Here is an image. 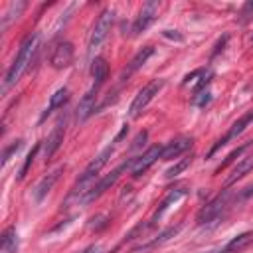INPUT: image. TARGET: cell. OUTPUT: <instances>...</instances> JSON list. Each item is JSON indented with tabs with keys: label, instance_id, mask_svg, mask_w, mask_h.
I'll return each mask as SVG.
<instances>
[{
	"label": "cell",
	"instance_id": "cell-11",
	"mask_svg": "<svg viewBox=\"0 0 253 253\" xmlns=\"http://www.w3.org/2000/svg\"><path fill=\"white\" fill-rule=\"evenodd\" d=\"M192 144H194V138L192 136H178V138H174V140H170V142L164 144L160 160H174V158L182 156L186 150H190Z\"/></svg>",
	"mask_w": 253,
	"mask_h": 253
},
{
	"label": "cell",
	"instance_id": "cell-16",
	"mask_svg": "<svg viewBox=\"0 0 253 253\" xmlns=\"http://www.w3.org/2000/svg\"><path fill=\"white\" fill-rule=\"evenodd\" d=\"M107 75H109V63H107V59L101 57V55L93 57V61H91V77L95 81V87L103 85L105 79H107Z\"/></svg>",
	"mask_w": 253,
	"mask_h": 253
},
{
	"label": "cell",
	"instance_id": "cell-12",
	"mask_svg": "<svg viewBox=\"0 0 253 253\" xmlns=\"http://www.w3.org/2000/svg\"><path fill=\"white\" fill-rule=\"evenodd\" d=\"M63 134H65V119L57 121V125L53 126L51 134H49L47 140H45V146H43V158H45V162H49L51 156L59 150V146H61V142H63Z\"/></svg>",
	"mask_w": 253,
	"mask_h": 253
},
{
	"label": "cell",
	"instance_id": "cell-1",
	"mask_svg": "<svg viewBox=\"0 0 253 253\" xmlns=\"http://www.w3.org/2000/svg\"><path fill=\"white\" fill-rule=\"evenodd\" d=\"M38 43H40V36L38 34H32V36H28L22 42V45H20V49H18L12 65L8 67V71H6L4 79H2V93H6L22 77V73L30 67V63L34 61V53L38 49Z\"/></svg>",
	"mask_w": 253,
	"mask_h": 253
},
{
	"label": "cell",
	"instance_id": "cell-19",
	"mask_svg": "<svg viewBox=\"0 0 253 253\" xmlns=\"http://www.w3.org/2000/svg\"><path fill=\"white\" fill-rule=\"evenodd\" d=\"M253 241V231H245V233H239L235 235L223 249H219V253H239L241 249H245L249 243Z\"/></svg>",
	"mask_w": 253,
	"mask_h": 253
},
{
	"label": "cell",
	"instance_id": "cell-33",
	"mask_svg": "<svg viewBox=\"0 0 253 253\" xmlns=\"http://www.w3.org/2000/svg\"><path fill=\"white\" fill-rule=\"evenodd\" d=\"M251 42H253V36H251Z\"/></svg>",
	"mask_w": 253,
	"mask_h": 253
},
{
	"label": "cell",
	"instance_id": "cell-5",
	"mask_svg": "<svg viewBox=\"0 0 253 253\" xmlns=\"http://www.w3.org/2000/svg\"><path fill=\"white\" fill-rule=\"evenodd\" d=\"M113 22H115V12L111 10V8H105L101 14H99V18H97V22H95V26H93V30H91V34H89V53L93 51V49H97L105 40H107V36H109V32H111V28H113Z\"/></svg>",
	"mask_w": 253,
	"mask_h": 253
},
{
	"label": "cell",
	"instance_id": "cell-9",
	"mask_svg": "<svg viewBox=\"0 0 253 253\" xmlns=\"http://www.w3.org/2000/svg\"><path fill=\"white\" fill-rule=\"evenodd\" d=\"M162 148H164V144H152L150 148H146V152H142L140 156H136V158L132 160V166H130L132 178L142 176L154 162H158L160 156H162Z\"/></svg>",
	"mask_w": 253,
	"mask_h": 253
},
{
	"label": "cell",
	"instance_id": "cell-28",
	"mask_svg": "<svg viewBox=\"0 0 253 253\" xmlns=\"http://www.w3.org/2000/svg\"><path fill=\"white\" fill-rule=\"evenodd\" d=\"M251 16H253V0H249V2H245V4L241 6L239 16H237V22H239L241 26H245V24L251 20Z\"/></svg>",
	"mask_w": 253,
	"mask_h": 253
},
{
	"label": "cell",
	"instance_id": "cell-14",
	"mask_svg": "<svg viewBox=\"0 0 253 253\" xmlns=\"http://www.w3.org/2000/svg\"><path fill=\"white\" fill-rule=\"evenodd\" d=\"M61 172H63V166H57L55 170L47 172V174L36 184V188H34V198H36V202H42V200L51 192V188H53V184L59 180Z\"/></svg>",
	"mask_w": 253,
	"mask_h": 253
},
{
	"label": "cell",
	"instance_id": "cell-20",
	"mask_svg": "<svg viewBox=\"0 0 253 253\" xmlns=\"http://www.w3.org/2000/svg\"><path fill=\"white\" fill-rule=\"evenodd\" d=\"M69 101V89L67 87H59L51 97H49V105H47V109H45V113L42 115V119H45L51 111H55V109H59V107H63L65 103Z\"/></svg>",
	"mask_w": 253,
	"mask_h": 253
},
{
	"label": "cell",
	"instance_id": "cell-31",
	"mask_svg": "<svg viewBox=\"0 0 253 253\" xmlns=\"http://www.w3.org/2000/svg\"><path fill=\"white\" fill-rule=\"evenodd\" d=\"M146 136H148V134H146V130H142V132H140V134H138V136L134 138V142H132V148H138L140 144H144Z\"/></svg>",
	"mask_w": 253,
	"mask_h": 253
},
{
	"label": "cell",
	"instance_id": "cell-23",
	"mask_svg": "<svg viewBox=\"0 0 253 253\" xmlns=\"http://www.w3.org/2000/svg\"><path fill=\"white\" fill-rule=\"evenodd\" d=\"M251 146H253V140H247L245 144H241V146H237L233 152H229V154H227V158H225V160H223V162H221V164L215 168V174H219V172H221L223 168H227V166H229L233 160H237L239 156H243V154H245V152H247Z\"/></svg>",
	"mask_w": 253,
	"mask_h": 253
},
{
	"label": "cell",
	"instance_id": "cell-13",
	"mask_svg": "<svg viewBox=\"0 0 253 253\" xmlns=\"http://www.w3.org/2000/svg\"><path fill=\"white\" fill-rule=\"evenodd\" d=\"M150 55H154V45H144L142 49H138L136 55L128 61V65L123 69V73H121V81H126L134 71H138V69L150 59Z\"/></svg>",
	"mask_w": 253,
	"mask_h": 253
},
{
	"label": "cell",
	"instance_id": "cell-2",
	"mask_svg": "<svg viewBox=\"0 0 253 253\" xmlns=\"http://www.w3.org/2000/svg\"><path fill=\"white\" fill-rule=\"evenodd\" d=\"M113 150H115V146L111 144V146H107V148H103L89 164H87V168L83 170V174L79 176V180L75 182V186H73V190H71V194L73 196H83L93 184H95V180H97V176H99V172H101V168L109 162V158L113 156Z\"/></svg>",
	"mask_w": 253,
	"mask_h": 253
},
{
	"label": "cell",
	"instance_id": "cell-24",
	"mask_svg": "<svg viewBox=\"0 0 253 253\" xmlns=\"http://www.w3.org/2000/svg\"><path fill=\"white\" fill-rule=\"evenodd\" d=\"M192 160H194V156H192V154H190V156H184L180 162H176L174 166H170V168L166 170V174H164V176H166V178H176L178 174H182V172L192 164Z\"/></svg>",
	"mask_w": 253,
	"mask_h": 253
},
{
	"label": "cell",
	"instance_id": "cell-3",
	"mask_svg": "<svg viewBox=\"0 0 253 253\" xmlns=\"http://www.w3.org/2000/svg\"><path fill=\"white\" fill-rule=\"evenodd\" d=\"M132 160H134V158H130V160L123 162V164H121V166H117L111 174H107V176H105V178H101L97 184H93V186H91L83 196H79V204H89V202H95L99 196H103V194H105V192H107V190H109V188H111V186L121 178V174L132 166Z\"/></svg>",
	"mask_w": 253,
	"mask_h": 253
},
{
	"label": "cell",
	"instance_id": "cell-15",
	"mask_svg": "<svg viewBox=\"0 0 253 253\" xmlns=\"http://www.w3.org/2000/svg\"><path fill=\"white\" fill-rule=\"evenodd\" d=\"M180 223L178 225H170V227H166L164 231H160L154 239H150L148 243H144V245H138V247H134L132 249V253H146V251H152V249H156L158 245H162V243H166V241H170L178 231H180Z\"/></svg>",
	"mask_w": 253,
	"mask_h": 253
},
{
	"label": "cell",
	"instance_id": "cell-27",
	"mask_svg": "<svg viewBox=\"0 0 253 253\" xmlns=\"http://www.w3.org/2000/svg\"><path fill=\"white\" fill-rule=\"evenodd\" d=\"M211 103V93H210V89H204V91H200V93H194V97H192V105H196V107H206V105H210Z\"/></svg>",
	"mask_w": 253,
	"mask_h": 253
},
{
	"label": "cell",
	"instance_id": "cell-21",
	"mask_svg": "<svg viewBox=\"0 0 253 253\" xmlns=\"http://www.w3.org/2000/svg\"><path fill=\"white\" fill-rule=\"evenodd\" d=\"M18 251V233L16 227L10 225L2 233V253H16Z\"/></svg>",
	"mask_w": 253,
	"mask_h": 253
},
{
	"label": "cell",
	"instance_id": "cell-22",
	"mask_svg": "<svg viewBox=\"0 0 253 253\" xmlns=\"http://www.w3.org/2000/svg\"><path fill=\"white\" fill-rule=\"evenodd\" d=\"M24 8H26V2H12V4L6 8L4 16H2V30H6L8 24H10L12 20H16V18L24 12Z\"/></svg>",
	"mask_w": 253,
	"mask_h": 253
},
{
	"label": "cell",
	"instance_id": "cell-8",
	"mask_svg": "<svg viewBox=\"0 0 253 253\" xmlns=\"http://www.w3.org/2000/svg\"><path fill=\"white\" fill-rule=\"evenodd\" d=\"M188 194V188L184 186V184H180V186H174V188H170L168 190V194L164 196V200L158 204V208H156V211L152 213V217L148 219V223H146V227H154L158 221H160V217L178 202V200H182L184 196Z\"/></svg>",
	"mask_w": 253,
	"mask_h": 253
},
{
	"label": "cell",
	"instance_id": "cell-32",
	"mask_svg": "<svg viewBox=\"0 0 253 253\" xmlns=\"http://www.w3.org/2000/svg\"><path fill=\"white\" fill-rule=\"evenodd\" d=\"M225 42H227V36H223V38H221V40L217 42V45H215V49H213V53H211V57H215V55H217V53H219V51L223 49V45H225Z\"/></svg>",
	"mask_w": 253,
	"mask_h": 253
},
{
	"label": "cell",
	"instance_id": "cell-10",
	"mask_svg": "<svg viewBox=\"0 0 253 253\" xmlns=\"http://www.w3.org/2000/svg\"><path fill=\"white\" fill-rule=\"evenodd\" d=\"M73 57H75V49H73V43L63 40V42H57L51 55H49V63L53 69H65L73 63Z\"/></svg>",
	"mask_w": 253,
	"mask_h": 253
},
{
	"label": "cell",
	"instance_id": "cell-6",
	"mask_svg": "<svg viewBox=\"0 0 253 253\" xmlns=\"http://www.w3.org/2000/svg\"><path fill=\"white\" fill-rule=\"evenodd\" d=\"M251 123H253V111H247L245 115H241V117H239V119H237V121H235V123L229 126V130H227V132H225L221 138H217V140H215V144L210 148V152H208L206 156H208V158H211V156H213V154H215V152H217L221 146H225L227 142L235 140V138H237V136H239V134H241V132H243V130H245V128H247Z\"/></svg>",
	"mask_w": 253,
	"mask_h": 253
},
{
	"label": "cell",
	"instance_id": "cell-29",
	"mask_svg": "<svg viewBox=\"0 0 253 253\" xmlns=\"http://www.w3.org/2000/svg\"><path fill=\"white\" fill-rule=\"evenodd\" d=\"M206 73V69L202 67V69H196V71H192V73H188L186 77H184V85H188V83H194L196 81V77H202Z\"/></svg>",
	"mask_w": 253,
	"mask_h": 253
},
{
	"label": "cell",
	"instance_id": "cell-7",
	"mask_svg": "<svg viewBox=\"0 0 253 253\" xmlns=\"http://www.w3.org/2000/svg\"><path fill=\"white\" fill-rule=\"evenodd\" d=\"M158 10H160V2H156V0L146 2V4L140 8L138 16L134 18V22H132V26H130V34H132V36H138V34L146 32V30L150 28V24L156 20Z\"/></svg>",
	"mask_w": 253,
	"mask_h": 253
},
{
	"label": "cell",
	"instance_id": "cell-30",
	"mask_svg": "<svg viewBox=\"0 0 253 253\" xmlns=\"http://www.w3.org/2000/svg\"><path fill=\"white\" fill-rule=\"evenodd\" d=\"M162 36H164V38H170V40H176V42H182V40H184L176 30H164Z\"/></svg>",
	"mask_w": 253,
	"mask_h": 253
},
{
	"label": "cell",
	"instance_id": "cell-17",
	"mask_svg": "<svg viewBox=\"0 0 253 253\" xmlns=\"http://www.w3.org/2000/svg\"><path fill=\"white\" fill-rule=\"evenodd\" d=\"M253 170V156H243L239 162H237V166L231 170V174L227 176V180H225V186H231V184H235L237 180H241L245 174H249Z\"/></svg>",
	"mask_w": 253,
	"mask_h": 253
},
{
	"label": "cell",
	"instance_id": "cell-26",
	"mask_svg": "<svg viewBox=\"0 0 253 253\" xmlns=\"http://www.w3.org/2000/svg\"><path fill=\"white\" fill-rule=\"evenodd\" d=\"M22 142H24V140H22V138H18V140L10 142V144L4 148V152H2V166H6V164H8V160L12 158V154H14V152H18V150L22 148Z\"/></svg>",
	"mask_w": 253,
	"mask_h": 253
},
{
	"label": "cell",
	"instance_id": "cell-25",
	"mask_svg": "<svg viewBox=\"0 0 253 253\" xmlns=\"http://www.w3.org/2000/svg\"><path fill=\"white\" fill-rule=\"evenodd\" d=\"M38 150H40V142H36V144H34V148L28 152V156H26V160H24V164H22L20 172H18V180H24V178H26V174H28V170H30V166H32V162H34L36 154H38Z\"/></svg>",
	"mask_w": 253,
	"mask_h": 253
},
{
	"label": "cell",
	"instance_id": "cell-4",
	"mask_svg": "<svg viewBox=\"0 0 253 253\" xmlns=\"http://www.w3.org/2000/svg\"><path fill=\"white\" fill-rule=\"evenodd\" d=\"M162 87H164V79H152L150 83H146V85L134 95V99H132V103H130V109H128L130 119H138V117L144 113V109L148 107V103L160 93Z\"/></svg>",
	"mask_w": 253,
	"mask_h": 253
},
{
	"label": "cell",
	"instance_id": "cell-18",
	"mask_svg": "<svg viewBox=\"0 0 253 253\" xmlns=\"http://www.w3.org/2000/svg\"><path fill=\"white\" fill-rule=\"evenodd\" d=\"M95 91H97V87H93V89L81 99V103H79V107H77V121H79V123L87 121V119L93 115V111H95Z\"/></svg>",
	"mask_w": 253,
	"mask_h": 253
}]
</instances>
